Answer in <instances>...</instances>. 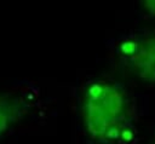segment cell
<instances>
[{"mask_svg": "<svg viewBox=\"0 0 155 144\" xmlns=\"http://www.w3.org/2000/svg\"><path fill=\"white\" fill-rule=\"evenodd\" d=\"M82 114L87 132L96 139L111 142L128 136L131 125L128 99L114 83L91 85L85 93Z\"/></svg>", "mask_w": 155, "mask_h": 144, "instance_id": "1", "label": "cell"}, {"mask_svg": "<svg viewBox=\"0 0 155 144\" xmlns=\"http://www.w3.org/2000/svg\"><path fill=\"white\" fill-rule=\"evenodd\" d=\"M143 7L153 16H155V0H148V1H143L142 2Z\"/></svg>", "mask_w": 155, "mask_h": 144, "instance_id": "4", "label": "cell"}, {"mask_svg": "<svg viewBox=\"0 0 155 144\" xmlns=\"http://www.w3.org/2000/svg\"><path fill=\"white\" fill-rule=\"evenodd\" d=\"M24 106L18 100L0 98V134H2L21 115Z\"/></svg>", "mask_w": 155, "mask_h": 144, "instance_id": "3", "label": "cell"}, {"mask_svg": "<svg viewBox=\"0 0 155 144\" xmlns=\"http://www.w3.org/2000/svg\"><path fill=\"white\" fill-rule=\"evenodd\" d=\"M121 51L127 67L137 77L155 83V34L128 41Z\"/></svg>", "mask_w": 155, "mask_h": 144, "instance_id": "2", "label": "cell"}, {"mask_svg": "<svg viewBox=\"0 0 155 144\" xmlns=\"http://www.w3.org/2000/svg\"><path fill=\"white\" fill-rule=\"evenodd\" d=\"M154 144H155V142H154Z\"/></svg>", "mask_w": 155, "mask_h": 144, "instance_id": "5", "label": "cell"}]
</instances>
